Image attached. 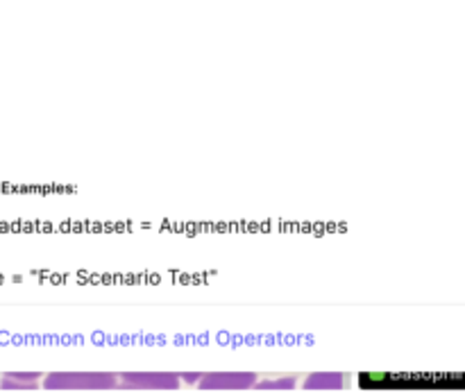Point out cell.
Masks as SVG:
<instances>
[{
	"label": "cell",
	"mask_w": 465,
	"mask_h": 392,
	"mask_svg": "<svg viewBox=\"0 0 465 392\" xmlns=\"http://www.w3.org/2000/svg\"><path fill=\"white\" fill-rule=\"evenodd\" d=\"M345 386V377L339 372H318L312 375L304 384V388L309 390H339Z\"/></svg>",
	"instance_id": "277c9868"
},
{
	"label": "cell",
	"mask_w": 465,
	"mask_h": 392,
	"mask_svg": "<svg viewBox=\"0 0 465 392\" xmlns=\"http://www.w3.org/2000/svg\"><path fill=\"white\" fill-rule=\"evenodd\" d=\"M257 375L252 372H209L203 375L200 388L204 390H245L254 386Z\"/></svg>",
	"instance_id": "3957f363"
},
{
	"label": "cell",
	"mask_w": 465,
	"mask_h": 392,
	"mask_svg": "<svg viewBox=\"0 0 465 392\" xmlns=\"http://www.w3.org/2000/svg\"><path fill=\"white\" fill-rule=\"evenodd\" d=\"M50 388H82L104 390L116 386V375L112 372H71V375H54L48 379Z\"/></svg>",
	"instance_id": "6da1fadb"
},
{
	"label": "cell",
	"mask_w": 465,
	"mask_h": 392,
	"mask_svg": "<svg viewBox=\"0 0 465 392\" xmlns=\"http://www.w3.org/2000/svg\"><path fill=\"white\" fill-rule=\"evenodd\" d=\"M121 379L132 390H173L180 386V375L173 372H127Z\"/></svg>",
	"instance_id": "7a4b0ae2"
},
{
	"label": "cell",
	"mask_w": 465,
	"mask_h": 392,
	"mask_svg": "<svg viewBox=\"0 0 465 392\" xmlns=\"http://www.w3.org/2000/svg\"><path fill=\"white\" fill-rule=\"evenodd\" d=\"M295 386V379L293 377H289V379H280V381H263V384H259V388H293Z\"/></svg>",
	"instance_id": "5b68a950"
}]
</instances>
